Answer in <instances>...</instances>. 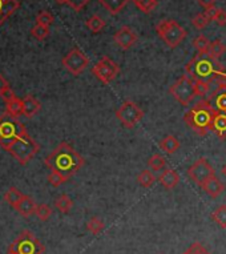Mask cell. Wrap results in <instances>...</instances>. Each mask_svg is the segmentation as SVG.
I'll list each match as a JSON object with an SVG mask.
<instances>
[{
  "instance_id": "obj_42",
  "label": "cell",
  "mask_w": 226,
  "mask_h": 254,
  "mask_svg": "<svg viewBox=\"0 0 226 254\" xmlns=\"http://www.w3.org/2000/svg\"><path fill=\"white\" fill-rule=\"evenodd\" d=\"M216 1H217V0H197V3L201 5L202 8L205 9L214 7V5H216Z\"/></svg>"
},
{
  "instance_id": "obj_5",
  "label": "cell",
  "mask_w": 226,
  "mask_h": 254,
  "mask_svg": "<svg viewBox=\"0 0 226 254\" xmlns=\"http://www.w3.org/2000/svg\"><path fill=\"white\" fill-rule=\"evenodd\" d=\"M156 32L160 39L167 44L169 48H177L182 40L186 38V29L182 28L176 20H161L156 25Z\"/></svg>"
},
{
  "instance_id": "obj_40",
  "label": "cell",
  "mask_w": 226,
  "mask_h": 254,
  "mask_svg": "<svg viewBox=\"0 0 226 254\" xmlns=\"http://www.w3.org/2000/svg\"><path fill=\"white\" fill-rule=\"evenodd\" d=\"M220 27H225L226 25V11L222 8H218L217 15L214 17V20Z\"/></svg>"
},
{
  "instance_id": "obj_16",
  "label": "cell",
  "mask_w": 226,
  "mask_h": 254,
  "mask_svg": "<svg viewBox=\"0 0 226 254\" xmlns=\"http://www.w3.org/2000/svg\"><path fill=\"white\" fill-rule=\"evenodd\" d=\"M201 188L210 197H212V198H217V197L221 196L222 192L225 190V185H224L216 176L208 180Z\"/></svg>"
},
{
  "instance_id": "obj_21",
  "label": "cell",
  "mask_w": 226,
  "mask_h": 254,
  "mask_svg": "<svg viewBox=\"0 0 226 254\" xmlns=\"http://www.w3.org/2000/svg\"><path fill=\"white\" fill-rule=\"evenodd\" d=\"M160 148L168 154L176 153L180 149V141L174 136H167L160 141Z\"/></svg>"
},
{
  "instance_id": "obj_7",
  "label": "cell",
  "mask_w": 226,
  "mask_h": 254,
  "mask_svg": "<svg viewBox=\"0 0 226 254\" xmlns=\"http://www.w3.org/2000/svg\"><path fill=\"white\" fill-rule=\"evenodd\" d=\"M8 250L15 254H43L46 248L32 232L23 230L16 240L9 245Z\"/></svg>"
},
{
  "instance_id": "obj_6",
  "label": "cell",
  "mask_w": 226,
  "mask_h": 254,
  "mask_svg": "<svg viewBox=\"0 0 226 254\" xmlns=\"http://www.w3.org/2000/svg\"><path fill=\"white\" fill-rule=\"evenodd\" d=\"M25 132L24 125L17 120V117L11 116L7 112L0 116V145L4 149Z\"/></svg>"
},
{
  "instance_id": "obj_32",
  "label": "cell",
  "mask_w": 226,
  "mask_h": 254,
  "mask_svg": "<svg viewBox=\"0 0 226 254\" xmlns=\"http://www.w3.org/2000/svg\"><path fill=\"white\" fill-rule=\"evenodd\" d=\"M155 180L156 177L153 173H151V171H143L137 177L138 184L143 188H151L155 184Z\"/></svg>"
},
{
  "instance_id": "obj_41",
  "label": "cell",
  "mask_w": 226,
  "mask_h": 254,
  "mask_svg": "<svg viewBox=\"0 0 226 254\" xmlns=\"http://www.w3.org/2000/svg\"><path fill=\"white\" fill-rule=\"evenodd\" d=\"M0 96H1V99L5 101V104H7L8 101L13 100V99L16 97L15 96V93H13L12 89H11V87H8L7 89H4V91L1 92V93H0Z\"/></svg>"
},
{
  "instance_id": "obj_15",
  "label": "cell",
  "mask_w": 226,
  "mask_h": 254,
  "mask_svg": "<svg viewBox=\"0 0 226 254\" xmlns=\"http://www.w3.org/2000/svg\"><path fill=\"white\" fill-rule=\"evenodd\" d=\"M23 100V115L25 117H34L35 115H38L40 108H42V104H40V101L34 97L32 95H28V96H25L24 99H21Z\"/></svg>"
},
{
  "instance_id": "obj_38",
  "label": "cell",
  "mask_w": 226,
  "mask_h": 254,
  "mask_svg": "<svg viewBox=\"0 0 226 254\" xmlns=\"http://www.w3.org/2000/svg\"><path fill=\"white\" fill-rule=\"evenodd\" d=\"M185 254H210L208 250L204 248L202 244L200 242H193L192 245L189 246V249L185 252Z\"/></svg>"
},
{
  "instance_id": "obj_20",
  "label": "cell",
  "mask_w": 226,
  "mask_h": 254,
  "mask_svg": "<svg viewBox=\"0 0 226 254\" xmlns=\"http://www.w3.org/2000/svg\"><path fill=\"white\" fill-rule=\"evenodd\" d=\"M99 1L111 15H117L118 12H121L122 8L129 3V0H99Z\"/></svg>"
},
{
  "instance_id": "obj_37",
  "label": "cell",
  "mask_w": 226,
  "mask_h": 254,
  "mask_svg": "<svg viewBox=\"0 0 226 254\" xmlns=\"http://www.w3.org/2000/svg\"><path fill=\"white\" fill-rule=\"evenodd\" d=\"M35 214H36V217H38L39 220L47 221L51 217V214H52V209H51L47 204L38 205L36 213H35Z\"/></svg>"
},
{
  "instance_id": "obj_17",
  "label": "cell",
  "mask_w": 226,
  "mask_h": 254,
  "mask_svg": "<svg viewBox=\"0 0 226 254\" xmlns=\"http://www.w3.org/2000/svg\"><path fill=\"white\" fill-rule=\"evenodd\" d=\"M159 183L163 185L165 189H173V188H176L180 183V176L177 173L176 171H173V169H167V171H164L161 175L159 176Z\"/></svg>"
},
{
  "instance_id": "obj_8",
  "label": "cell",
  "mask_w": 226,
  "mask_h": 254,
  "mask_svg": "<svg viewBox=\"0 0 226 254\" xmlns=\"http://www.w3.org/2000/svg\"><path fill=\"white\" fill-rule=\"evenodd\" d=\"M169 93L176 99L181 105L188 107L194 97L196 93V81L189 75H182L172 87L169 88Z\"/></svg>"
},
{
  "instance_id": "obj_19",
  "label": "cell",
  "mask_w": 226,
  "mask_h": 254,
  "mask_svg": "<svg viewBox=\"0 0 226 254\" xmlns=\"http://www.w3.org/2000/svg\"><path fill=\"white\" fill-rule=\"evenodd\" d=\"M212 132L217 134L218 137L221 140H225L226 138V113L218 112L214 117L213 123H212V128H210Z\"/></svg>"
},
{
  "instance_id": "obj_34",
  "label": "cell",
  "mask_w": 226,
  "mask_h": 254,
  "mask_svg": "<svg viewBox=\"0 0 226 254\" xmlns=\"http://www.w3.org/2000/svg\"><path fill=\"white\" fill-rule=\"evenodd\" d=\"M212 23V20H210L209 17L206 16V13H197L196 16L193 17L192 19V24L196 27L197 29H204L206 28L208 25Z\"/></svg>"
},
{
  "instance_id": "obj_2",
  "label": "cell",
  "mask_w": 226,
  "mask_h": 254,
  "mask_svg": "<svg viewBox=\"0 0 226 254\" xmlns=\"http://www.w3.org/2000/svg\"><path fill=\"white\" fill-rule=\"evenodd\" d=\"M185 71L186 75L190 76L193 80H201V81H212L226 73L218 60L205 54H197L186 64Z\"/></svg>"
},
{
  "instance_id": "obj_9",
  "label": "cell",
  "mask_w": 226,
  "mask_h": 254,
  "mask_svg": "<svg viewBox=\"0 0 226 254\" xmlns=\"http://www.w3.org/2000/svg\"><path fill=\"white\" fill-rule=\"evenodd\" d=\"M116 117L121 121V124L125 128L130 129L143 119L144 111L136 103L128 100L125 103H122L121 107L116 111Z\"/></svg>"
},
{
  "instance_id": "obj_11",
  "label": "cell",
  "mask_w": 226,
  "mask_h": 254,
  "mask_svg": "<svg viewBox=\"0 0 226 254\" xmlns=\"http://www.w3.org/2000/svg\"><path fill=\"white\" fill-rule=\"evenodd\" d=\"M89 64V59L79 50L73 48L68 52L63 59V65L69 73L73 76L81 75Z\"/></svg>"
},
{
  "instance_id": "obj_14",
  "label": "cell",
  "mask_w": 226,
  "mask_h": 254,
  "mask_svg": "<svg viewBox=\"0 0 226 254\" xmlns=\"http://www.w3.org/2000/svg\"><path fill=\"white\" fill-rule=\"evenodd\" d=\"M20 7L19 0H0V27Z\"/></svg>"
},
{
  "instance_id": "obj_30",
  "label": "cell",
  "mask_w": 226,
  "mask_h": 254,
  "mask_svg": "<svg viewBox=\"0 0 226 254\" xmlns=\"http://www.w3.org/2000/svg\"><path fill=\"white\" fill-rule=\"evenodd\" d=\"M105 228V224L100 218H97V217H92L91 220L87 222V229L91 232L92 234H100Z\"/></svg>"
},
{
  "instance_id": "obj_33",
  "label": "cell",
  "mask_w": 226,
  "mask_h": 254,
  "mask_svg": "<svg viewBox=\"0 0 226 254\" xmlns=\"http://www.w3.org/2000/svg\"><path fill=\"white\" fill-rule=\"evenodd\" d=\"M148 165L153 169V171H161L167 165L165 158L161 154H153L149 160H148Z\"/></svg>"
},
{
  "instance_id": "obj_1",
  "label": "cell",
  "mask_w": 226,
  "mask_h": 254,
  "mask_svg": "<svg viewBox=\"0 0 226 254\" xmlns=\"http://www.w3.org/2000/svg\"><path fill=\"white\" fill-rule=\"evenodd\" d=\"M47 168L51 172H57L71 179L76 172L80 171L84 165V158L72 148L68 142H61L56 146V149L44 160Z\"/></svg>"
},
{
  "instance_id": "obj_46",
  "label": "cell",
  "mask_w": 226,
  "mask_h": 254,
  "mask_svg": "<svg viewBox=\"0 0 226 254\" xmlns=\"http://www.w3.org/2000/svg\"><path fill=\"white\" fill-rule=\"evenodd\" d=\"M57 3H60V4H63V3H65V0H56Z\"/></svg>"
},
{
  "instance_id": "obj_31",
  "label": "cell",
  "mask_w": 226,
  "mask_h": 254,
  "mask_svg": "<svg viewBox=\"0 0 226 254\" xmlns=\"http://www.w3.org/2000/svg\"><path fill=\"white\" fill-rule=\"evenodd\" d=\"M31 35H32L36 40L42 42V40L48 38V35H50V27H46V25L42 24H36L34 28L31 29Z\"/></svg>"
},
{
  "instance_id": "obj_4",
  "label": "cell",
  "mask_w": 226,
  "mask_h": 254,
  "mask_svg": "<svg viewBox=\"0 0 226 254\" xmlns=\"http://www.w3.org/2000/svg\"><path fill=\"white\" fill-rule=\"evenodd\" d=\"M5 150L16 158L17 163L25 165L39 152V144L25 132L24 134L19 136L15 141L11 142L5 148Z\"/></svg>"
},
{
  "instance_id": "obj_26",
  "label": "cell",
  "mask_w": 226,
  "mask_h": 254,
  "mask_svg": "<svg viewBox=\"0 0 226 254\" xmlns=\"http://www.w3.org/2000/svg\"><path fill=\"white\" fill-rule=\"evenodd\" d=\"M130 1H133V4L144 13H151L152 11H155L159 3L157 0H130Z\"/></svg>"
},
{
  "instance_id": "obj_25",
  "label": "cell",
  "mask_w": 226,
  "mask_h": 254,
  "mask_svg": "<svg viewBox=\"0 0 226 254\" xmlns=\"http://www.w3.org/2000/svg\"><path fill=\"white\" fill-rule=\"evenodd\" d=\"M5 112L9 113V115L13 117L21 116V115H23V100L15 97L13 100L8 101V103H7V111H5Z\"/></svg>"
},
{
  "instance_id": "obj_48",
  "label": "cell",
  "mask_w": 226,
  "mask_h": 254,
  "mask_svg": "<svg viewBox=\"0 0 226 254\" xmlns=\"http://www.w3.org/2000/svg\"><path fill=\"white\" fill-rule=\"evenodd\" d=\"M184 254H185V253H184Z\"/></svg>"
},
{
  "instance_id": "obj_3",
  "label": "cell",
  "mask_w": 226,
  "mask_h": 254,
  "mask_svg": "<svg viewBox=\"0 0 226 254\" xmlns=\"http://www.w3.org/2000/svg\"><path fill=\"white\" fill-rule=\"evenodd\" d=\"M218 113V111L214 109V107L210 104L209 101L204 100L198 101L186 115L184 120L188 124V127L192 130H194L200 136H206L208 132L212 128L214 117Z\"/></svg>"
},
{
  "instance_id": "obj_12",
  "label": "cell",
  "mask_w": 226,
  "mask_h": 254,
  "mask_svg": "<svg viewBox=\"0 0 226 254\" xmlns=\"http://www.w3.org/2000/svg\"><path fill=\"white\" fill-rule=\"evenodd\" d=\"M188 176L197 185L202 187L208 180L214 177L216 173H214L213 167L208 163L206 158H198L196 163H193V165L189 167Z\"/></svg>"
},
{
  "instance_id": "obj_29",
  "label": "cell",
  "mask_w": 226,
  "mask_h": 254,
  "mask_svg": "<svg viewBox=\"0 0 226 254\" xmlns=\"http://www.w3.org/2000/svg\"><path fill=\"white\" fill-rule=\"evenodd\" d=\"M55 206L61 213H68L73 206V201L67 194H61L57 200L55 201Z\"/></svg>"
},
{
  "instance_id": "obj_36",
  "label": "cell",
  "mask_w": 226,
  "mask_h": 254,
  "mask_svg": "<svg viewBox=\"0 0 226 254\" xmlns=\"http://www.w3.org/2000/svg\"><path fill=\"white\" fill-rule=\"evenodd\" d=\"M54 23V15L48 11H42L36 16V24L46 25V27H50L51 24Z\"/></svg>"
},
{
  "instance_id": "obj_47",
  "label": "cell",
  "mask_w": 226,
  "mask_h": 254,
  "mask_svg": "<svg viewBox=\"0 0 226 254\" xmlns=\"http://www.w3.org/2000/svg\"><path fill=\"white\" fill-rule=\"evenodd\" d=\"M7 254H15V253H13V252H11V250H8V253Z\"/></svg>"
},
{
  "instance_id": "obj_13",
  "label": "cell",
  "mask_w": 226,
  "mask_h": 254,
  "mask_svg": "<svg viewBox=\"0 0 226 254\" xmlns=\"http://www.w3.org/2000/svg\"><path fill=\"white\" fill-rule=\"evenodd\" d=\"M113 40L117 44V47H120L121 50L126 51L129 50V48H132V47L137 43L138 36L130 27L124 25V27H121V28L118 29L117 32L114 34Z\"/></svg>"
},
{
  "instance_id": "obj_10",
  "label": "cell",
  "mask_w": 226,
  "mask_h": 254,
  "mask_svg": "<svg viewBox=\"0 0 226 254\" xmlns=\"http://www.w3.org/2000/svg\"><path fill=\"white\" fill-rule=\"evenodd\" d=\"M92 73L101 83L109 84L117 77L120 73V67L112 59H109L108 56H103L100 62L95 64V67L92 68Z\"/></svg>"
},
{
  "instance_id": "obj_18",
  "label": "cell",
  "mask_w": 226,
  "mask_h": 254,
  "mask_svg": "<svg viewBox=\"0 0 226 254\" xmlns=\"http://www.w3.org/2000/svg\"><path fill=\"white\" fill-rule=\"evenodd\" d=\"M36 208H38V205L34 201V198H31L28 196L23 197V200L16 205V210L19 214H21L23 217H31L32 214L36 213Z\"/></svg>"
},
{
  "instance_id": "obj_28",
  "label": "cell",
  "mask_w": 226,
  "mask_h": 254,
  "mask_svg": "<svg viewBox=\"0 0 226 254\" xmlns=\"http://www.w3.org/2000/svg\"><path fill=\"white\" fill-rule=\"evenodd\" d=\"M193 46L198 51V54H209V47H210V40L204 35H200V36H197L194 39V42H193Z\"/></svg>"
},
{
  "instance_id": "obj_45",
  "label": "cell",
  "mask_w": 226,
  "mask_h": 254,
  "mask_svg": "<svg viewBox=\"0 0 226 254\" xmlns=\"http://www.w3.org/2000/svg\"><path fill=\"white\" fill-rule=\"evenodd\" d=\"M222 175H224L226 177V164H225V165H224V167H222Z\"/></svg>"
},
{
  "instance_id": "obj_24",
  "label": "cell",
  "mask_w": 226,
  "mask_h": 254,
  "mask_svg": "<svg viewBox=\"0 0 226 254\" xmlns=\"http://www.w3.org/2000/svg\"><path fill=\"white\" fill-rule=\"evenodd\" d=\"M212 220L218 224L220 228L226 229V205H220L213 213H212Z\"/></svg>"
},
{
  "instance_id": "obj_39",
  "label": "cell",
  "mask_w": 226,
  "mask_h": 254,
  "mask_svg": "<svg viewBox=\"0 0 226 254\" xmlns=\"http://www.w3.org/2000/svg\"><path fill=\"white\" fill-rule=\"evenodd\" d=\"M89 1H91V0H65V4L69 5L73 11H76V12H79V11H81L85 5L88 4Z\"/></svg>"
},
{
  "instance_id": "obj_44",
  "label": "cell",
  "mask_w": 226,
  "mask_h": 254,
  "mask_svg": "<svg viewBox=\"0 0 226 254\" xmlns=\"http://www.w3.org/2000/svg\"><path fill=\"white\" fill-rule=\"evenodd\" d=\"M8 87V81L3 77V75H0V93L4 91V89H7Z\"/></svg>"
},
{
  "instance_id": "obj_35",
  "label": "cell",
  "mask_w": 226,
  "mask_h": 254,
  "mask_svg": "<svg viewBox=\"0 0 226 254\" xmlns=\"http://www.w3.org/2000/svg\"><path fill=\"white\" fill-rule=\"evenodd\" d=\"M67 177L65 176H63L61 173H57V172H51L50 176H48V181H50V184L52 185V187L57 188L60 187V185H63L65 181H67Z\"/></svg>"
},
{
  "instance_id": "obj_22",
  "label": "cell",
  "mask_w": 226,
  "mask_h": 254,
  "mask_svg": "<svg viewBox=\"0 0 226 254\" xmlns=\"http://www.w3.org/2000/svg\"><path fill=\"white\" fill-rule=\"evenodd\" d=\"M23 197H24V194H23V193H21L20 190L17 189V188L11 187L8 189V190L5 192L4 200L7 201V202H8V204L11 205V206H13V208H16V205L19 204V202H20L21 200H23Z\"/></svg>"
},
{
  "instance_id": "obj_43",
  "label": "cell",
  "mask_w": 226,
  "mask_h": 254,
  "mask_svg": "<svg viewBox=\"0 0 226 254\" xmlns=\"http://www.w3.org/2000/svg\"><path fill=\"white\" fill-rule=\"evenodd\" d=\"M217 11H218V8H216V7H212V8L205 9L206 16L209 17L210 20L213 21V20H214V17H216V15H217Z\"/></svg>"
},
{
  "instance_id": "obj_23",
  "label": "cell",
  "mask_w": 226,
  "mask_h": 254,
  "mask_svg": "<svg viewBox=\"0 0 226 254\" xmlns=\"http://www.w3.org/2000/svg\"><path fill=\"white\" fill-rule=\"evenodd\" d=\"M85 25H87V28L92 31L93 34H99V32H101L105 28V21L99 15H93V16H91L87 20Z\"/></svg>"
},
{
  "instance_id": "obj_27",
  "label": "cell",
  "mask_w": 226,
  "mask_h": 254,
  "mask_svg": "<svg viewBox=\"0 0 226 254\" xmlns=\"http://www.w3.org/2000/svg\"><path fill=\"white\" fill-rule=\"evenodd\" d=\"M226 52V47L224 46V43L221 40H214V42H210V47H209V56H212L213 59L218 60V59L221 58L222 55Z\"/></svg>"
}]
</instances>
